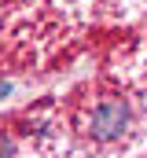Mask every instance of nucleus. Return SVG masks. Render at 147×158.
<instances>
[{
	"label": "nucleus",
	"mask_w": 147,
	"mask_h": 158,
	"mask_svg": "<svg viewBox=\"0 0 147 158\" xmlns=\"http://www.w3.org/2000/svg\"><path fill=\"white\" fill-rule=\"evenodd\" d=\"M125 125H129V107H125V99H99L96 110L88 114V132H92L96 140H114V136H121Z\"/></svg>",
	"instance_id": "obj_1"
},
{
	"label": "nucleus",
	"mask_w": 147,
	"mask_h": 158,
	"mask_svg": "<svg viewBox=\"0 0 147 158\" xmlns=\"http://www.w3.org/2000/svg\"><path fill=\"white\" fill-rule=\"evenodd\" d=\"M7 92H11V85H7V81H0V96H7Z\"/></svg>",
	"instance_id": "obj_2"
}]
</instances>
